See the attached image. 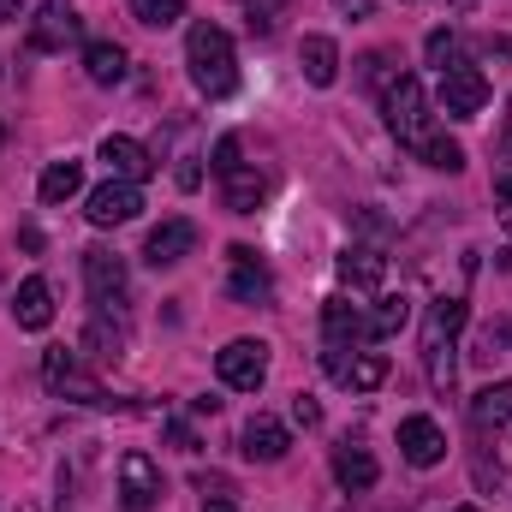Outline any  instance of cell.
Wrapping results in <instances>:
<instances>
[{
	"instance_id": "cell-42",
	"label": "cell",
	"mask_w": 512,
	"mask_h": 512,
	"mask_svg": "<svg viewBox=\"0 0 512 512\" xmlns=\"http://www.w3.org/2000/svg\"><path fill=\"white\" fill-rule=\"evenodd\" d=\"M453 512H477V507H453Z\"/></svg>"
},
{
	"instance_id": "cell-31",
	"label": "cell",
	"mask_w": 512,
	"mask_h": 512,
	"mask_svg": "<svg viewBox=\"0 0 512 512\" xmlns=\"http://www.w3.org/2000/svg\"><path fill=\"white\" fill-rule=\"evenodd\" d=\"M239 6H245L251 36H274V30H280V12H286L292 0H239Z\"/></svg>"
},
{
	"instance_id": "cell-22",
	"label": "cell",
	"mask_w": 512,
	"mask_h": 512,
	"mask_svg": "<svg viewBox=\"0 0 512 512\" xmlns=\"http://www.w3.org/2000/svg\"><path fill=\"white\" fill-rule=\"evenodd\" d=\"M298 66H304V84L328 90V84L340 78V48H334V36H304V42H298Z\"/></svg>"
},
{
	"instance_id": "cell-20",
	"label": "cell",
	"mask_w": 512,
	"mask_h": 512,
	"mask_svg": "<svg viewBox=\"0 0 512 512\" xmlns=\"http://www.w3.org/2000/svg\"><path fill=\"white\" fill-rule=\"evenodd\" d=\"M340 280H346L352 292H382L387 256L376 251V245H352V251H340Z\"/></svg>"
},
{
	"instance_id": "cell-38",
	"label": "cell",
	"mask_w": 512,
	"mask_h": 512,
	"mask_svg": "<svg viewBox=\"0 0 512 512\" xmlns=\"http://www.w3.org/2000/svg\"><path fill=\"white\" fill-rule=\"evenodd\" d=\"M203 512H239V507H233V501L221 495V501H203Z\"/></svg>"
},
{
	"instance_id": "cell-9",
	"label": "cell",
	"mask_w": 512,
	"mask_h": 512,
	"mask_svg": "<svg viewBox=\"0 0 512 512\" xmlns=\"http://www.w3.org/2000/svg\"><path fill=\"white\" fill-rule=\"evenodd\" d=\"M84 215H90V227H126L143 215V185H126V179H108V185H96L90 197H84Z\"/></svg>"
},
{
	"instance_id": "cell-10",
	"label": "cell",
	"mask_w": 512,
	"mask_h": 512,
	"mask_svg": "<svg viewBox=\"0 0 512 512\" xmlns=\"http://www.w3.org/2000/svg\"><path fill=\"white\" fill-rule=\"evenodd\" d=\"M489 108V78L477 72V66H453V72H441V114H453V120H477Z\"/></svg>"
},
{
	"instance_id": "cell-15",
	"label": "cell",
	"mask_w": 512,
	"mask_h": 512,
	"mask_svg": "<svg viewBox=\"0 0 512 512\" xmlns=\"http://www.w3.org/2000/svg\"><path fill=\"white\" fill-rule=\"evenodd\" d=\"M399 453H405V465L429 471V465L447 459V429H441L435 417H405V423H399Z\"/></svg>"
},
{
	"instance_id": "cell-37",
	"label": "cell",
	"mask_w": 512,
	"mask_h": 512,
	"mask_svg": "<svg viewBox=\"0 0 512 512\" xmlns=\"http://www.w3.org/2000/svg\"><path fill=\"white\" fill-rule=\"evenodd\" d=\"M501 155L512 161V102H507V126H501Z\"/></svg>"
},
{
	"instance_id": "cell-1",
	"label": "cell",
	"mask_w": 512,
	"mask_h": 512,
	"mask_svg": "<svg viewBox=\"0 0 512 512\" xmlns=\"http://www.w3.org/2000/svg\"><path fill=\"white\" fill-rule=\"evenodd\" d=\"M185 66H191V84H197V96H209V102H227L233 90H239V54H233V36L221 30V24H191V36H185Z\"/></svg>"
},
{
	"instance_id": "cell-25",
	"label": "cell",
	"mask_w": 512,
	"mask_h": 512,
	"mask_svg": "<svg viewBox=\"0 0 512 512\" xmlns=\"http://www.w3.org/2000/svg\"><path fill=\"white\" fill-rule=\"evenodd\" d=\"M126 48H120V42H90V48H84V72H90V84H102V90H108V84H120V78H126Z\"/></svg>"
},
{
	"instance_id": "cell-36",
	"label": "cell",
	"mask_w": 512,
	"mask_h": 512,
	"mask_svg": "<svg viewBox=\"0 0 512 512\" xmlns=\"http://www.w3.org/2000/svg\"><path fill=\"white\" fill-rule=\"evenodd\" d=\"M334 6H340L346 18H370V12H376V0H334Z\"/></svg>"
},
{
	"instance_id": "cell-3",
	"label": "cell",
	"mask_w": 512,
	"mask_h": 512,
	"mask_svg": "<svg viewBox=\"0 0 512 512\" xmlns=\"http://www.w3.org/2000/svg\"><path fill=\"white\" fill-rule=\"evenodd\" d=\"M382 114H387V131H393V137H399V143H405L417 161H423V155H429V149L447 137V131H435L429 96H423V84H417L411 72H399V84L382 96Z\"/></svg>"
},
{
	"instance_id": "cell-28",
	"label": "cell",
	"mask_w": 512,
	"mask_h": 512,
	"mask_svg": "<svg viewBox=\"0 0 512 512\" xmlns=\"http://www.w3.org/2000/svg\"><path fill=\"white\" fill-rule=\"evenodd\" d=\"M423 60H429L435 72H453V66H465V42H459V30H429V42H423Z\"/></svg>"
},
{
	"instance_id": "cell-29",
	"label": "cell",
	"mask_w": 512,
	"mask_h": 512,
	"mask_svg": "<svg viewBox=\"0 0 512 512\" xmlns=\"http://www.w3.org/2000/svg\"><path fill=\"white\" fill-rule=\"evenodd\" d=\"M382 382H387V358H382V352H358L340 387H352V393H376Z\"/></svg>"
},
{
	"instance_id": "cell-23",
	"label": "cell",
	"mask_w": 512,
	"mask_h": 512,
	"mask_svg": "<svg viewBox=\"0 0 512 512\" xmlns=\"http://www.w3.org/2000/svg\"><path fill=\"white\" fill-rule=\"evenodd\" d=\"M78 352H90V358H120V352H126V316L90 310V328H84V346H78Z\"/></svg>"
},
{
	"instance_id": "cell-7",
	"label": "cell",
	"mask_w": 512,
	"mask_h": 512,
	"mask_svg": "<svg viewBox=\"0 0 512 512\" xmlns=\"http://www.w3.org/2000/svg\"><path fill=\"white\" fill-rule=\"evenodd\" d=\"M84 286H90V304L96 310H114V316H126V256L108 251V245H90L84 251Z\"/></svg>"
},
{
	"instance_id": "cell-34",
	"label": "cell",
	"mask_w": 512,
	"mask_h": 512,
	"mask_svg": "<svg viewBox=\"0 0 512 512\" xmlns=\"http://www.w3.org/2000/svg\"><path fill=\"white\" fill-rule=\"evenodd\" d=\"M179 185H185V191H197V185H203V167H197V161H191V155H185V161H179Z\"/></svg>"
},
{
	"instance_id": "cell-30",
	"label": "cell",
	"mask_w": 512,
	"mask_h": 512,
	"mask_svg": "<svg viewBox=\"0 0 512 512\" xmlns=\"http://www.w3.org/2000/svg\"><path fill=\"white\" fill-rule=\"evenodd\" d=\"M131 12H137V24H149V30H173V24L185 18V0H131Z\"/></svg>"
},
{
	"instance_id": "cell-16",
	"label": "cell",
	"mask_w": 512,
	"mask_h": 512,
	"mask_svg": "<svg viewBox=\"0 0 512 512\" xmlns=\"http://www.w3.org/2000/svg\"><path fill=\"white\" fill-rule=\"evenodd\" d=\"M239 453L256 459V465H274V459H286V453H292V429H286L280 417L256 411L251 423H245V435H239Z\"/></svg>"
},
{
	"instance_id": "cell-26",
	"label": "cell",
	"mask_w": 512,
	"mask_h": 512,
	"mask_svg": "<svg viewBox=\"0 0 512 512\" xmlns=\"http://www.w3.org/2000/svg\"><path fill=\"white\" fill-rule=\"evenodd\" d=\"M364 322H370V340H393V334L411 322V298H405V292H387V298H376V310H370Z\"/></svg>"
},
{
	"instance_id": "cell-27",
	"label": "cell",
	"mask_w": 512,
	"mask_h": 512,
	"mask_svg": "<svg viewBox=\"0 0 512 512\" xmlns=\"http://www.w3.org/2000/svg\"><path fill=\"white\" fill-rule=\"evenodd\" d=\"M358 78H364L376 96H387V90L399 84V54H393V48H370V54L358 60Z\"/></svg>"
},
{
	"instance_id": "cell-21",
	"label": "cell",
	"mask_w": 512,
	"mask_h": 512,
	"mask_svg": "<svg viewBox=\"0 0 512 512\" xmlns=\"http://www.w3.org/2000/svg\"><path fill=\"white\" fill-rule=\"evenodd\" d=\"M512 423V382H489L471 399V429L477 435H501Z\"/></svg>"
},
{
	"instance_id": "cell-8",
	"label": "cell",
	"mask_w": 512,
	"mask_h": 512,
	"mask_svg": "<svg viewBox=\"0 0 512 512\" xmlns=\"http://www.w3.org/2000/svg\"><path fill=\"white\" fill-rule=\"evenodd\" d=\"M215 376L233 393H256V387L268 382V346L262 340H227L215 352Z\"/></svg>"
},
{
	"instance_id": "cell-5",
	"label": "cell",
	"mask_w": 512,
	"mask_h": 512,
	"mask_svg": "<svg viewBox=\"0 0 512 512\" xmlns=\"http://www.w3.org/2000/svg\"><path fill=\"white\" fill-rule=\"evenodd\" d=\"M209 167H215V179H221V197H227V209H233V215H256V209H262V197H268V179H262L251 161H245V143H239L233 131L215 143V161H209Z\"/></svg>"
},
{
	"instance_id": "cell-2",
	"label": "cell",
	"mask_w": 512,
	"mask_h": 512,
	"mask_svg": "<svg viewBox=\"0 0 512 512\" xmlns=\"http://www.w3.org/2000/svg\"><path fill=\"white\" fill-rule=\"evenodd\" d=\"M465 298H435L423 310V370H429V387L435 393H453L459 382V334H465Z\"/></svg>"
},
{
	"instance_id": "cell-13",
	"label": "cell",
	"mask_w": 512,
	"mask_h": 512,
	"mask_svg": "<svg viewBox=\"0 0 512 512\" xmlns=\"http://www.w3.org/2000/svg\"><path fill=\"white\" fill-rule=\"evenodd\" d=\"M120 501H126V512H149L161 501V465L137 447L120 459Z\"/></svg>"
},
{
	"instance_id": "cell-11",
	"label": "cell",
	"mask_w": 512,
	"mask_h": 512,
	"mask_svg": "<svg viewBox=\"0 0 512 512\" xmlns=\"http://www.w3.org/2000/svg\"><path fill=\"white\" fill-rule=\"evenodd\" d=\"M78 12L72 0H42V12L30 18V54H66V42H78Z\"/></svg>"
},
{
	"instance_id": "cell-6",
	"label": "cell",
	"mask_w": 512,
	"mask_h": 512,
	"mask_svg": "<svg viewBox=\"0 0 512 512\" xmlns=\"http://www.w3.org/2000/svg\"><path fill=\"white\" fill-rule=\"evenodd\" d=\"M42 382H48L54 399L90 405V411H114V393L96 382V376L84 370V358H78V352H66V346H48V352H42Z\"/></svg>"
},
{
	"instance_id": "cell-35",
	"label": "cell",
	"mask_w": 512,
	"mask_h": 512,
	"mask_svg": "<svg viewBox=\"0 0 512 512\" xmlns=\"http://www.w3.org/2000/svg\"><path fill=\"white\" fill-rule=\"evenodd\" d=\"M167 435H173V447H179V453H197V435H191V429H185V423H173V429H167Z\"/></svg>"
},
{
	"instance_id": "cell-40",
	"label": "cell",
	"mask_w": 512,
	"mask_h": 512,
	"mask_svg": "<svg viewBox=\"0 0 512 512\" xmlns=\"http://www.w3.org/2000/svg\"><path fill=\"white\" fill-rule=\"evenodd\" d=\"M6 18H12V6H6V0H0V24H6Z\"/></svg>"
},
{
	"instance_id": "cell-33",
	"label": "cell",
	"mask_w": 512,
	"mask_h": 512,
	"mask_svg": "<svg viewBox=\"0 0 512 512\" xmlns=\"http://www.w3.org/2000/svg\"><path fill=\"white\" fill-rule=\"evenodd\" d=\"M495 209H501V227H507V239H512V173L495 185Z\"/></svg>"
},
{
	"instance_id": "cell-18",
	"label": "cell",
	"mask_w": 512,
	"mask_h": 512,
	"mask_svg": "<svg viewBox=\"0 0 512 512\" xmlns=\"http://www.w3.org/2000/svg\"><path fill=\"white\" fill-rule=\"evenodd\" d=\"M12 322H18L24 334H42V328L54 322V286H48L42 274H30V280L12 292Z\"/></svg>"
},
{
	"instance_id": "cell-32",
	"label": "cell",
	"mask_w": 512,
	"mask_h": 512,
	"mask_svg": "<svg viewBox=\"0 0 512 512\" xmlns=\"http://www.w3.org/2000/svg\"><path fill=\"white\" fill-rule=\"evenodd\" d=\"M292 423H298V429H316V423H322V405H316L310 393H298V399H292Z\"/></svg>"
},
{
	"instance_id": "cell-17",
	"label": "cell",
	"mask_w": 512,
	"mask_h": 512,
	"mask_svg": "<svg viewBox=\"0 0 512 512\" xmlns=\"http://www.w3.org/2000/svg\"><path fill=\"white\" fill-rule=\"evenodd\" d=\"M96 155L108 161V179H126V185H143V179L155 173V155H149L137 137H120V131H108Z\"/></svg>"
},
{
	"instance_id": "cell-39",
	"label": "cell",
	"mask_w": 512,
	"mask_h": 512,
	"mask_svg": "<svg viewBox=\"0 0 512 512\" xmlns=\"http://www.w3.org/2000/svg\"><path fill=\"white\" fill-rule=\"evenodd\" d=\"M447 6H453V12H471V6H477V0H447Z\"/></svg>"
},
{
	"instance_id": "cell-41",
	"label": "cell",
	"mask_w": 512,
	"mask_h": 512,
	"mask_svg": "<svg viewBox=\"0 0 512 512\" xmlns=\"http://www.w3.org/2000/svg\"><path fill=\"white\" fill-rule=\"evenodd\" d=\"M0 149H6V120H0Z\"/></svg>"
},
{
	"instance_id": "cell-24",
	"label": "cell",
	"mask_w": 512,
	"mask_h": 512,
	"mask_svg": "<svg viewBox=\"0 0 512 512\" xmlns=\"http://www.w3.org/2000/svg\"><path fill=\"white\" fill-rule=\"evenodd\" d=\"M78 191H84V167H78V161H48V167H42L36 197H42L48 209H54V203H72Z\"/></svg>"
},
{
	"instance_id": "cell-12",
	"label": "cell",
	"mask_w": 512,
	"mask_h": 512,
	"mask_svg": "<svg viewBox=\"0 0 512 512\" xmlns=\"http://www.w3.org/2000/svg\"><path fill=\"white\" fill-rule=\"evenodd\" d=\"M268 292H274V280H268L262 256L251 245H233L227 251V298L233 304H268Z\"/></svg>"
},
{
	"instance_id": "cell-4",
	"label": "cell",
	"mask_w": 512,
	"mask_h": 512,
	"mask_svg": "<svg viewBox=\"0 0 512 512\" xmlns=\"http://www.w3.org/2000/svg\"><path fill=\"white\" fill-rule=\"evenodd\" d=\"M364 340H370L364 310H352L346 298H328V304H322V370H328L334 382H346V370H352V358H358Z\"/></svg>"
},
{
	"instance_id": "cell-14",
	"label": "cell",
	"mask_w": 512,
	"mask_h": 512,
	"mask_svg": "<svg viewBox=\"0 0 512 512\" xmlns=\"http://www.w3.org/2000/svg\"><path fill=\"white\" fill-rule=\"evenodd\" d=\"M197 221H185V215H173V221H161L149 239H143V262L149 268H173V262H185V256L197 251Z\"/></svg>"
},
{
	"instance_id": "cell-19",
	"label": "cell",
	"mask_w": 512,
	"mask_h": 512,
	"mask_svg": "<svg viewBox=\"0 0 512 512\" xmlns=\"http://www.w3.org/2000/svg\"><path fill=\"white\" fill-rule=\"evenodd\" d=\"M334 483H340L346 495H364V489H376V483H382V465H376V453L346 441V447L334 453Z\"/></svg>"
}]
</instances>
